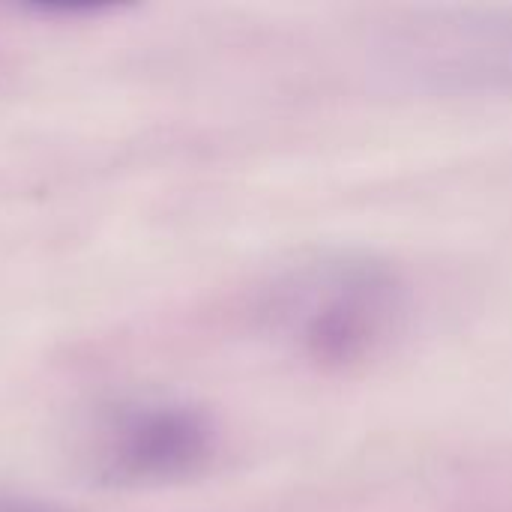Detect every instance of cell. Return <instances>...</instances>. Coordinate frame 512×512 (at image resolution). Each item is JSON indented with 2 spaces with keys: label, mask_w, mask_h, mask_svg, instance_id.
I'll list each match as a JSON object with an SVG mask.
<instances>
[{
  "label": "cell",
  "mask_w": 512,
  "mask_h": 512,
  "mask_svg": "<svg viewBox=\"0 0 512 512\" xmlns=\"http://www.w3.org/2000/svg\"><path fill=\"white\" fill-rule=\"evenodd\" d=\"M0 512H69L51 501L42 498H27V495H9L0 492Z\"/></svg>",
  "instance_id": "obj_2"
},
{
  "label": "cell",
  "mask_w": 512,
  "mask_h": 512,
  "mask_svg": "<svg viewBox=\"0 0 512 512\" xmlns=\"http://www.w3.org/2000/svg\"><path fill=\"white\" fill-rule=\"evenodd\" d=\"M213 453V426L183 405L117 408L93 426L84 465L105 486H162L201 471Z\"/></svg>",
  "instance_id": "obj_1"
}]
</instances>
